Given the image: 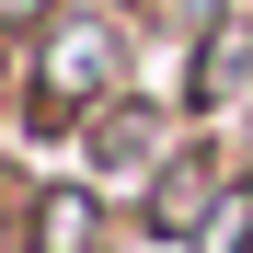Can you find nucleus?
Returning a JSON list of instances; mask_svg holds the SVG:
<instances>
[{
  "mask_svg": "<svg viewBox=\"0 0 253 253\" xmlns=\"http://www.w3.org/2000/svg\"><path fill=\"white\" fill-rule=\"evenodd\" d=\"M219 161H173V173H161V196H150V219L161 230H207V219H219Z\"/></svg>",
  "mask_w": 253,
  "mask_h": 253,
  "instance_id": "f03ea898",
  "label": "nucleus"
},
{
  "mask_svg": "<svg viewBox=\"0 0 253 253\" xmlns=\"http://www.w3.org/2000/svg\"><path fill=\"white\" fill-rule=\"evenodd\" d=\"M35 12H46V0H0V23H35Z\"/></svg>",
  "mask_w": 253,
  "mask_h": 253,
  "instance_id": "423d86ee",
  "label": "nucleus"
},
{
  "mask_svg": "<svg viewBox=\"0 0 253 253\" xmlns=\"http://www.w3.org/2000/svg\"><path fill=\"white\" fill-rule=\"evenodd\" d=\"M219 81H253V0H219V23H207V92Z\"/></svg>",
  "mask_w": 253,
  "mask_h": 253,
  "instance_id": "20e7f679",
  "label": "nucleus"
},
{
  "mask_svg": "<svg viewBox=\"0 0 253 253\" xmlns=\"http://www.w3.org/2000/svg\"><path fill=\"white\" fill-rule=\"evenodd\" d=\"M35 253H104V207L92 196H46L35 207Z\"/></svg>",
  "mask_w": 253,
  "mask_h": 253,
  "instance_id": "7ed1b4c3",
  "label": "nucleus"
},
{
  "mask_svg": "<svg viewBox=\"0 0 253 253\" xmlns=\"http://www.w3.org/2000/svg\"><path fill=\"white\" fill-rule=\"evenodd\" d=\"M115 23L104 12H69V23H46V46H35V104L46 115H81V104H104L115 92Z\"/></svg>",
  "mask_w": 253,
  "mask_h": 253,
  "instance_id": "f257e3e1",
  "label": "nucleus"
},
{
  "mask_svg": "<svg viewBox=\"0 0 253 253\" xmlns=\"http://www.w3.org/2000/svg\"><path fill=\"white\" fill-rule=\"evenodd\" d=\"M242 138H253V92H242Z\"/></svg>",
  "mask_w": 253,
  "mask_h": 253,
  "instance_id": "0eeeda50",
  "label": "nucleus"
},
{
  "mask_svg": "<svg viewBox=\"0 0 253 253\" xmlns=\"http://www.w3.org/2000/svg\"><path fill=\"white\" fill-rule=\"evenodd\" d=\"M196 253H253V184H230V196H219V219L196 230Z\"/></svg>",
  "mask_w": 253,
  "mask_h": 253,
  "instance_id": "39448f33",
  "label": "nucleus"
}]
</instances>
